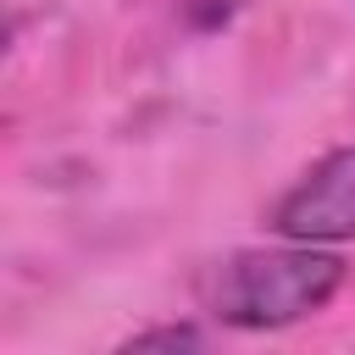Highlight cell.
Wrapping results in <instances>:
<instances>
[{
    "mask_svg": "<svg viewBox=\"0 0 355 355\" xmlns=\"http://www.w3.org/2000/svg\"><path fill=\"white\" fill-rule=\"evenodd\" d=\"M349 266L333 244L283 239L272 250H233L205 277V311L239 333H277L333 305Z\"/></svg>",
    "mask_w": 355,
    "mask_h": 355,
    "instance_id": "6da1fadb",
    "label": "cell"
},
{
    "mask_svg": "<svg viewBox=\"0 0 355 355\" xmlns=\"http://www.w3.org/2000/svg\"><path fill=\"white\" fill-rule=\"evenodd\" d=\"M266 227L300 244H349L355 239V144L311 161L272 205Z\"/></svg>",
    "mask_w": 355,
    "mask_h": 355,
    "instance_id": "7a4b0ae2",
    "label": "cell"
},
{
    "mask_svg": "<svg viewBox=\"0 0 355 355\" xmlns=\"http://www.w3.org/2000/svg\"><path fill=\"white\" fill-rule=\"evenodd\" d=\"M194 344H200V327H194V322H166V327L133 333L122 349H194Z\"/></svg>",
    "mask_w": 355,
    "mask_h": 355,
    "instance_id": "3957f363",
    "label": "cell"
}]
</instances>
